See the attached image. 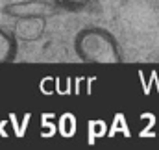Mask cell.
I'll list each match as a JSON object with an SVG mask.
<instances>
[{
    "label": "cell",
    "mask_w": 159,
    "mask_h": 150,
    "mask_svg": "<svg viewBox=\"0 0 159 150\" xmlns=\"http://www.w3.org/2000/svg\"><path fill=\"white\" fill-rule=\"evenodd\" d=\"M74 54L80 61L91 65H115L124 61L117 37L100 26H85L74 35Z\"/></svg>",
    "instance_id": "6da1fadb"
},
{
    "label": "cell",
    "mask_w": 159,
    "mask_h": 150,
    "mask_svg": "<svg viewBox=\"0 0 159 150\" xmlns=\"http://www.w3.org/2000/svg\"><path fill=\"white\" fill-rule=\"evenodd\" d=\"M59 6L52 0H20L11 2L2 7V13L9 19H22V17H52L56 15Z\"/></svg>",
    "instance_id": "7a4b0ae2"
},
{
    "label": "cell",
    "mask_w": 159,
    "mask_h": 150,
    "mask_svg": "<svg viewBox=\"0 0 159 150\" xmlns=\"http://www.w3.org/2000/svg\"><path fill=\"white\" fill-rule=\"evenodd\" d=\"M52 2H56L61 9H67V11H81L93 0H52Z\"/></svg>",
    "instance_id": "5b68a950"
},
{
    "label": "cell",
    "mask_w": 159,
    "mask_h": 150,
    "mask_svg": "<svg viewBox=\"0 0 159 150\" xmlns=\"http://www.w3.org/2000/svg\"><path fill=\"white\" fill-rule=\"evenodd\" d=\"M19 52V41L13 35V32H7L0 26V63H11L17 59Z\"/></svg>",
    "instance_id": "277c9868"
},
{
    "label": "cell",
    "mask_w": 159,
    "mask_h": 150,
    "mask_svg": "<svg viewBox=\"0 0 159 150\" xmlns=\"http://www.w3.org/2000/svg\"><path fill=\"white\" fill-rule=\"evenodd\" d=\"M17 24L13 28V35L19 43H35L44 35L46 30V21L44 17H22L15 19Z\"/></svg>",
    "instance_id": "3957f363"
}]
</instances>
